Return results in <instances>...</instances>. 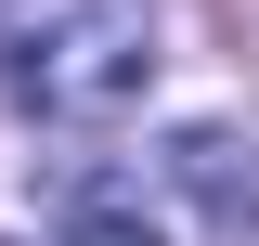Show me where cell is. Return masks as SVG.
<instances>
[{"instance_id": "cell-1", "label": "cell", "mask_w": 259, "mask_h": 246, "mask_svg": "<svg viewBox=\"0 0 259 246\" xmlns=\"http://www.w3.org/2000/svg\"><path fill=\"white\" fill-rule=\"evenodd\" d=\"M156 78V0H0V91L39 130H104Z\"/></svg>"}, {"instance_id": "cell-2", "label": "cell", "mask_w": 259, "mask_h": 246, "mask_svg": "<svg viewBox=\"0 0 259 246\" xmlns=\"http://www.w3.org/2000/svg\"><path fill=\"white\" fill-rule=\"evenodd\" d=\"M52 246H168V208L143 194V169L78 155V169H52Z\"/></svg>"}, {"instance_id": "cell-3", "label": "cell", "mask_w": 259, "mask_h": 246, "mask_svg": "<svg viewBox=\"0 0 259 246\" xmlns=\"http://www.w3.org/2000/svg\"><path fill=\"white\" fill-rule=\"evenodd\" d=\"M156 169L207 208V233H221V246H246V233H259V143H233V130H168Z\"/></svg>"}]
</instances>
